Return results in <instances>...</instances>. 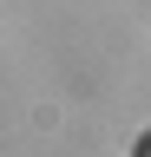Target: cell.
<instances>
[{
	"label": "cell",
	"mask_w": 151,
	"mask_h": 157,
	"mask_svg": "<svg viewBox=\"0 0 151 157\" xmlns=\"http://www.w3.org/2000/svg\"><path fill=\"white\" fill-rule=\"evenodd\" d=\"M145 157H151V144H145Z\"/></svg>",
	"instance_id": "1"
}]
</instances>
